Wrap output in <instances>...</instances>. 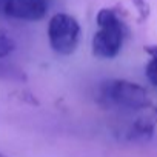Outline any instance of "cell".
Returning a JSON list of instances; mask_svg holds the SVG:
<instances>
[{"mask_svg": "<svg viewBox=\"0 0 157 157\" xmlns=\"http://www.w3.org/2000/svg\"><path fill=\"white\" fill-rule=\"evenodd\" d=\"M96 22L99 29L93 36V54L99 59H114L120 52L129 29L120 19L119 13L111 8L100 10L97 13Z\"/></svg>", "mask_w": 157, "mask_h": 157, "instance_id": "cell-1", "label": "cell"}, {"mask_svg": "<svg viewBox=\"0 0 157 157\" xmlns=\"http://www.w3.org/2000/svg\"><path fill=\"white\" fill-rule=\"evenodd\" d=\"M99 103L105 108H119L129 111H145L151 106L148 91L139 83L113 78L99 88Z\"/></svg>", "mask_w": 157, "mask_h": 157, "instance_id": "cell-2", "label": "cell"}, {"mask_svg": "<svg viewBox=\"0 0 157 157\" xmlns=\"http://www.w3.org/2000/svg\"><path fill=\"white\" fill-rule=\"evenodd\" d=\"M48 39L56 52L69 56L75 51L80 40V25L69 14H54L48 23Z\"/></svg>", "mask_w": 157, "mask_h": 157, "instance_id": "cell-3", "label": "cell"}, {"mask_svg": "<svg viewBox=\"0 0 157 157\" xmlns=\"http://www.w3.org/2000/svg\"><path fill=\"white\" fill-rule=\"evenodd\" d=\"M48 8V0H0V16L16 20H42L46 16Z\"/></svg>", "mask_w": 157, "mask_h": 157, "instance_id": "cell-4", "label": "cell"}, {"mask_svg": "<svg viewBox=\"0 0 157 157\" xmlns=\"http://www.w3.org/2000/svg\"><path fill=\"white\" fill-rule=\"evenodd\" d=\"M145 51L151 56V60L148 62L145 68L146 77L154 86H157V45H149L145 48Z\"/></svg>", "mask_w": 157, "mask_h": 157, "instance_id": "cell-5", "label": "cell"}, {"mask_svg": "<svg viewBox=\"0 0 157 157\" xmlns=\"http://www.w3.org/2000/svg\"><path fill=\"white\" fill-rule=\"evenodd\" d=\"M132 3H134V6H136V10L139 13V22L140 23L145 22L149 17V14H151L149 3L146 2V0H132Z\"/></svg>", "mask_w": 157, "mask_h": 157, "instance_id": "cell-6", "label": "cell"}, {"mask_svg": "<svg viewBox=\"0 0 157 157\" xmlns=\"http://www.w3.org/2000/svg\"><path fill=\"white\" fill-rule=\"evenodd\" d=\"M0 157H8V155H5V154H2V152H0Z\"/></svg>", "mask_w": 157, "mask_h": 157, "instance_id": "cell-7", "label": "cell"}]
</instances>
